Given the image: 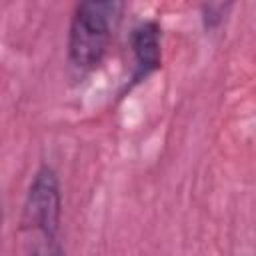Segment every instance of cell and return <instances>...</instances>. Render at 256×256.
<instances>
[{"label":"cell","mask_w":256,"mask_h":256,"mask_svg":"<svg viewBox=\"0 0 256 256\" xmlns=\"http://www.w3.org/2000/svg\"><path fill=\"white\" fill-rule=\"evenodd\" d=\"M124 4L116 0H88L74 6L68 26V64L78 74L94 70L112 40Z\"/></svg>","instance_id":"6da1fadb"},{"label":"cell","mask_w":256,"mask_h":256,"mask_svg":"<svg viewBox=\"0 0 256 256\" xmlns=\"http://www.w3.org/2000/svg\"><path fill=\"white\" fill-rule=\"evenodd\" d=\"M62 220V192L60 180L52 166L42 164L26 190L22 204V230L34 238H58Z\"/></svg>","instance_id":"7a4b0ae2"},{"label":"cell","mask_w":256,"mask_h":256,"mask_svg":"<svg viewBox=\"0 0 256 256\" xmlns=\"http://www.w3.org/2000/svg\"><path fill=\"white\" fill-rule=\"evenodd\" d=\"M132 74L130 88L162 66V30L156 20H142L130 32Z\"/></svg>","instance_id":"3957f363"},{"label":"cell","mask_w":256,"mask_h":256,"mask_svg":"<svg viewBox=\"0 0 256 256\" xmlns=\"http://www.w3.org/2000/svg\"><path fill=\"white\" fill-rule=\"evenodd\" d=\"M232 4H204L202 6V24L206 30H216L226 20Z\"/></svg>","instance_id":"277c9868"},{"label":"cell","mask_w":256,"mask_h":256,"mask_svg":"<svg viewBox=\"0 0 256 256\" xmlns=\"http://www.w3.org/2000/svg\"><path fill=\"white\" fill-rule=\"evenodd\" d=\"M30 256H66V252L58 238H34Z\"/></svg>","instance_id":"5b68a950"}]
</instances>
